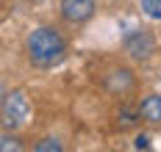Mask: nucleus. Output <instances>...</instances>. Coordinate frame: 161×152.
I'll return each mask as SVG.
<instances>
[{
	"mask_svg": "<svg viewBox=\"0 0 161 152\" xmlns=\"http://www.w3.org/2000/svg\"><path fill=\"white\" fill-rule=\"evenodd\" d=\"M25 50H28V61H31L33 67L53 69V67H58V64L64 61L67 42L61 39V33H58L56 28L42 25V28L31 31L28 42H25Z\"/></svg>",
	"mask_w": 161,
	"mask_h": 152,
	"instance_id": "1",
	"label": "nucleus"
},
{
	"mask_svg": "<svg viewBox=\"0 0 161 152\" xmlns=\"http://www.w3.org/2000/svg\"><path fill=\"white\" fill-rule=\"evenodd\" d=\"M31 116V102L25 97V91H6L3 94V108H0V122L6 130H17L22 127Z\"/></svg>",
	"mask_w": 161,
	"mask_h": 152,
	"instance_id": "2",
	"label": "nucleus"
},
{
	"mask_svg": "<svg viewBox=\"0 0 161 152\" xmlns=\"http://www.w3.org/2000/svg\"><path fill=\"white\" fill-rule=\"evenodd\" d=\"M153 50H156V42H153V36L147 33V31H133V33L125 39V53H128L133 61L150 58Z\"/></svg>",
	"mask_w": 161,
	"mask_h": 152,
	"instance_id": "3",
	"label": "nucleus"
},
{
	"mask_svg": "<svg viewBox=\"0 0 161 152\" xmlns=\"http://www.w3.org/2000/svg\"><path fill=\"white\" fill-rule=\"evenodd\" d=\"M95 0H61V17L67 22H86L95 14Z\"/></svg>",
	"mask_w": 161,
	"mask_h": 152,
	"instance_id": "4",
	"label": "nucleus"
},
{
	"mask_svg": "<svg viewBox=\"0 0 161 152\" xmlns=\"http://www.w3.org/2000/svg\"><path fill=\"white\" fill-rule=\"evenodd\" d=\"M139 119H145L150 124H158L161 122V94H150L142 100L139 105Z\"/></svg>",
	"mask_w": 161,
	"mask_h": 152,
	"instance_id": "5",
	"label": "nucleus"
},
{
	"mask_svg": "<svg viewBox=\"0 0 161 152\" xmlns=\"http://www.w3.org/2000/svg\"><path fill=\"white\" fill-rule=\"evenodd\" d=\"M106 86L111 89V91H128L130 86H133V78H130L128 69H114V72H108L106 75Z\"/></svg>",
	"mask_w": 161,
	"mask_h": 152,
	"instance_id": "6",
	"label": "nucleus"
},
{
	"mask_svg": "<svg viewBox=\"0 0 161 152\" xmlns=\"http://www.w3.org/2000/svg\"><path fill=\"white\" fill-rule=\"evenodd\" d=\"M61 141L58 138H42V141H36L33 144V152H61Z\"/></svg>",
	"mask_w": 161,
	"mask_h": 152,
	"instance_id": "7",
	"label": "nucleus"
},
{
	"mask_svg": "<svg viewBox=\"0 0 161 152\" xmlns=\"http://www.w3.org/2000/svg\"><path fill=\"white\" fill-rule=\"evenodd\" d=\"M142 11H145L150 19H158L161 22V0H139Z\"/></svg>",
	"mask_w": 161,
	"mask_h": 152,
	"instance_id": "8",
	"label": "nucleus"
},
{
	"mask_svg": "<svg viewBox=\"0 0 161 152\" xmlns=\"http://www.w3.org/2000/svg\"><path fill=\"white\" fill-rule=\"evenodd\" d=\"M0 152H22V144L17 135H0Z\"/></svg>",
	"mask_w": 161,
	"mask_h": 152,
	"instance_id": "9",
	"label": "nucleus"
},
{
	"mask_svg": "<svg viewBox=\"0 0 161 152\" xmlns=\"http://www.w3.org/2000/svg\"><path fill=\"white\" fill-rule=\"evenodd\" d=\"M136 116H139V111L133 114V111H128V108H122V111H119V116H117V122H119V127H133V124L139 122Z\"/></svg>",
	"mask_w": 161,
	"mask_h": 152,
	"instance_id": "10",
	"label": "nucleus"
},
{
	"mask_svg": "<svg viewBox=\"0 0 161 152\" xmlns=\"http://www.w3.org/2000/svg\"><path fill=\"white\" fill-rule=\"evenodd\" d=\"M133 147H136V149H150V135H136V141H133Z\"/></svg>",
	"mask_w": 161,
	"mask_h": 152,
	"instance_id": "11",
	"label": "nucleus"
}]
</instances>
